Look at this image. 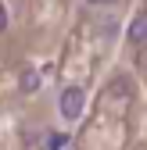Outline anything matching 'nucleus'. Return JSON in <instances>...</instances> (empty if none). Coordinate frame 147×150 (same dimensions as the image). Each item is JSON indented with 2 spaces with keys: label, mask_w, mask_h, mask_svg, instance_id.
<instances>
[{
  "label": "nucleus",
  "mask_w": 147,
  "mask_h": 150,
  "mask_svg": "<svg viewBox=\"0 0 147 150\" xmlns=\"http://www.w3.org/2000/svg\"><path fill=\"white\" fill-rule=\"evenodd\" d=\"M83 104H86L83 86H65L61 97H58V111H61V118H68V122H76L83 115Z\"/></svg>",
  "instance_id": "f257e3e1"
},
{
  "label": "nucleus",
  "mask_w": 147,
  "mask_h": 150,
  "mask_svg": "<svg viewBox=\"0 0 147 150\" xmlns=\"http://www.w3.org/2000/svg\"><path fill=\"white\" fill-rule=\"evenodd\" d=\"M126 36H129V43H133V47H143V43H147V18H143V14H140V18H133Z\"/></svg>",
  "instance_id": "f03ea898"
},
{
  "label": "nucleus",
  "mask_w": 147,
  "mask_h": 150,
  "mask_svg": "<svg viewBox=\"0 0 147 150\" xmlns=\"http://www.w3.org/2000/svg\"><path fill=\"white\" fill-rule=\"evenodd\" d=\"M18 86H22V93H36V89H40V71L25 68L22 75H18Z\"/></svg>",
  "instance_id": "7ed1b4c3"
},
{
  "label": "nucleus",
  "mask_w": 147,
  "mask_h": 150,
  "mask_svg": "<svg viewBox=\"0 0 147 150\" xmlns=\"http://www.w3.org/2000/svg\"><path fill=\"white\" fill-rule=\"evenodd\" d=\"M61 146H68V136H61V132H50L47 136V150H61Z\"/></svg>",
  "instance_id": "20e7f679"
},
{
  "label": "nucleus",
  "mask_w": 147,
  "mask_h": 150,
  "mask_svg": "<svg viewBox=\"0 0 147 150\" xmlns=\"http://www.w3.org/2000/svg\"><path fill=\"white\" fill-rule=\"evenodd\" d=\"M4 25H7V11H4V4H0V32H4Z\"/></svg>",
  "instance_id": "39448f33"
},
{
  "label": "nucleus",
  "mask_w": 147,
  "mask_h": 150,
  "mask_svg": "<svg viewBox=\"0 0 147 150\" xmlns=\"http://www.w3.org/2000/svg\"><path fill=\"white\" fill-rule=\"evenodd\" d=\"M83 4H111V0H83Z\"/></svg>",
  "instance_id": "423d86ee"
}]
</instances>
